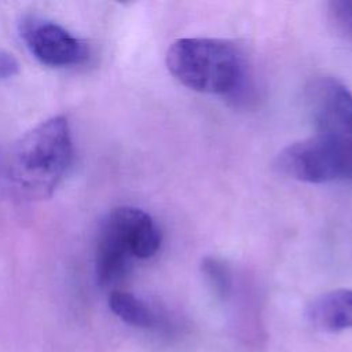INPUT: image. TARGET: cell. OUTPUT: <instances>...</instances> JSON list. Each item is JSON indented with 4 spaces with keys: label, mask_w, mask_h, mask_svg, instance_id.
<instances>
[{
    "label": "cell",
    "mask_w": 352,
    "mask_h": 352,
    "mask_svg": "<svg viewBox=\"0 0 352 352\" xmlns=\"http://www.w3.org/2000/svg\"><path fill=\"white\" fill-rule=\"evenodd\" d=\"M19 73V62L16 58L0 48V80H10Z\"/></svg>",
    "instance_id": "cell-12"
},
{
    "label": "cell",
    "mask_w": 352,
    "mask_h": 352,
    "mask_svg": "<svg viewBox=\"0 0 352 352\" xmlns=\"http://www.w3.org/2000/svg\"><path fill=\"white\" fill-rule=\"evenodd\" d=\"M169 73L184 87L246 103L253 94L248 63L239 50L224 40L186 37L166 51Z\"/></svg>",
    "instance_id": "cell-1"
},
{
    "label": "cell",
    "mask_w": 352,
    "mask_h": 352,
    "mask_svg": "<svg viewBox=\"0 0 352 352\" xmlns=\"http://www.w3.org/2000/svg\"><path fill=\"white\" fill-rule=\"evenodd\" d=\"M111 312L122 322L135 327H153L157 323V315L148 304L132 293L114 290L109 296Z\"/></svg>",
    "instance_id": "cell-9"
},
{
    "label": "cell",
    "mask_w": 352,
    "mask_h": 352,
    "mask_svg": "<svg viewBox=\"0 0 352 352\" xmlns=\"http://www.w3.org/2000/svg\"><path fill=\"white\" fill-rule=\"evenodd\" d=\"M316 133L334 151L342 180L352 182V94L334 78L319 80L311 95Z\"/></svg>",
    "instance_id": "cell-3"
},
{
    "label": "cell",
    "mask_w": 352,
    "mask_h": 352,
    "mask_svg": "<svg viewBox=\"0 0 352 352\" xmlns=\"http://www.w3.org/2000/svg\"><path fill=\"white\" fill-rule=\"evenodd\" d=\"M327 16L333 29L344 36L352 37V0H333L327 4Z\"/></svg>",
    "instance_id": "cell-11"
},
{
    "label": "cell",
    "mask_w": 352,
    "mask_h": 352,
    "mask_svg": "<svg viewBox=\"0 0 352 352\" xmlns=\"http://www.w3.org/2000/svg\"><path fill=\"white\" fill-rule=\"evenodd\" d=\"M132 253L121 235L103 220L96 242L95 271L98 282L109 286L126 275L131 267Z\"/></svg>",
    "instance_id": "cell-7"
},
{
    "label": "cell",
    "mask_w": 352,
    "mask_h": 352,
    "mask_svg": "<svg viewBox=\"0 0 352 352\" xmlns=\"http://www.w3.org/2000/svg\"><path fill=\"white\" fill-rule=\"evenodd\" d=\"M307 316L322 331L352 329V290L336 289L316 297L308 305Z\"/></svg>",
    "instance_id": "cell-8"
},
{
    "label": "cell",
    "mask_w": 352,
    "mask_h": 352,
    "mask_svg": "<svg viewBox=\"0 0 352 352\" xmlns=\"http://www.w3.org/2000/svg\"><path fill=\"white\" fill-rule=\"evenodd\" d=\"M201 271L214 296L220 300L228 298L232 289V276L228 265L217 257L206 256L201 263Z\"/></svg>",
    "instance_id": "cell-10"
},
{
    "label": "cell",
    "mask_w": 352,
    "mask_h": 352,
    "mask_svg": "<svg viewBox=\"0 0 352 352\" xmlns=\"http://www.w3.org/2000/svg\"><path fill=\"white\" fill-rule=\"evenodd\" d=\"M73 155L67 118L54 116L26 132L11 154L10 176L14 186L30 199L52 195Z\"/></svg>",
    "instance_id": "cell-2"
},
{
    "label": "cell",
    "mask_w": 352,
    "mask_h": 352,
    "mask_svg": "<svg viewBox=\"0 0 352 352\" xmlns=\"http://www.w3.org/2000/svg\"><path fill=\"white\" fill-rule=\"evenodd\" d=\"M126 242L136 258L153 257L161 245V231L143 209L120 206L113 209L104 219Z\"/></svg>",
    "instance_id": "cell-6"
},
{
    "label": "cell",
    "mask_w": 352,
    "mask_h": 352,
    "mask_svg": "<svg viewBox=\"0 0 352 352\" xmlns=\"http://www.w3.org/2000/svg\"><path fill=\"white\" fill-rule=\"evenodd\" d=\"M21 36L32 55L45 66H76L89 56V50L82 40L52 21L25 19L21 26Z\"/></svg>",
    "instance_id": "cell-4"
},
{
    "label": "cell",
    "mask_w": 352,
    "mask_h": 352,
    "mask_svg": "<svg viewBox=\"0 0 352 352\" xmlns=\"http://www.w3.org/2000/svg\"><path fill=\"white\" fill-rule=\"evenodd\" d=\"M276 169L294 180L327 183L342 180L336 154L319 135L285 147L276 157Z\"/></svg>",
    "instance_id": "cell-5"
}]
</instances>
